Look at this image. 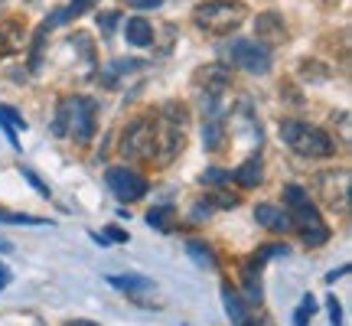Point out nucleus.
Segmentation results:
<instances>
[{
	"label": "nucleus",
	"mask_w": 352,
	"mask_h": 326,
	"mask_svg": "<svg viewBox=\"0 0 352 326\" xmlns=\"http://www.w3.org/2000/svg\"><path fill=\"white\" fill-rule=\"evenodd\" d=\"M284 206L290 215V228L300 235L307 248H320L329 241V226L323 222V215L316 213V206L310 202V193L297 183L284 186Z\"/></svg>",
	"instance_id": "1"
},
{
	"label": "nucleus",
	"mask_w": 352,
	"mask_h": 326,
	"mask_svg": "<svg viewBox=\"0 0 352 326\" xmlns=\"http://www.w3.org/2000/svg\"><path fill=\"white\" fill-rule=\"evenodd\" d=\"M186 121L189 114L183 105L176 101H166L164 111L157 114V140H153V160L160 166H170V163L186 151Z\"/></svg>",
	"instance_id": "2"
},
{
	"label": "nucleus",
	"mask_w": 352,
	"mask_h": 326,
	"mask_svg": "<svg viewBox=\"0 0 352 326\" xmlns=\"http://www.w3.org/2000/svg\"><path fill=\"white\" fill-rule=\"evenodd\" d=\"M52 134L56 138H72L76 144H88L95 138V101L72 95V98L59 101V111L52 121Z\"/></svg>",
	"instance_id": "3"
},
{
	"label": "nucleus",
	"mask_w": 352,
	"mask_h": 326,
	"mask_svg": "<svg viewBox=\"0 0 352 326\" xmlns=\"http://www.w3.org/2000/svg\"><path fill=\"white\" fill-rule=\"evenodd\" d=\"M245 17H248V7L241 0H202L192 10V23L209 36H228L245 23Z\"/></svg>",
	"instance_id": "4"
},
{
	"label": "nucleus",
	"mask_w": 352,
	"mask_h": 326,
	"mask_svg": "<svg viewBox=\"0 0 352 326\" xmlns=\"http://www.w3.org/2000/svg\"><path fill=\"white\" fill-rule=\"evenodd\" d=\"M280 140L287 144L294 153L300 157H310V160H327L336 153V140L329 138L323 127L316 124H307V121H280Z\"/></svg>",
	"instance_id": "5"
},
{
	"label": "nucleus",
	"mask_w": 352,
	"mask_h": 326,
	"mask_svg": "<svg viewBox=\"0 0 352 326\" xmlns=\"http://www.w3.org/2000/svg\"><path fill=\"white\" fill-rule=\"evenodd\" d=\"M310 186H314V193L320 196V202L327 206L329 213H340V215L349 213V186H352L349 166H340V170H336V166H333V170H320V173H314Z\"/></svg>",
	"instance_id": "6"
},
{
	"label": "nucleus",
	"mask_w": 352,
	"mask_h": 326,
	"mask_svg": "<svg viewBox=\"0 0 352 326\" xmlns=\"http://www.w3.org/2000/svg\"><path fill=\"white\" fill-rule=\"evenodd\" d=\"M153 140H157V118L153 114H140L121 131V144L118 151L127 160H151L153 157Z\"/></svg>",
	"instance_id": "7"
},
{
	"label": "nucleus",
	"mask_w": 352,
	"mask_h": 326,
	"mask_svg": "<svg viewBox=\"0 0 352 326\" xmlns=\"http://www.w3.org/2000/svg\"><path fill=\"white\" fill-rule=\"evenodd\" d=\"M228 59H232V65H239V69L252 72V76L271 72V50L264 43H258V39H232Z\"/></svg>",
	"instance_id": "8"
},
{
	"label": "nucleus",
	"mask_w": 352,
	"mask_h": 326,
	"mask_svg": "<svg viewBox=\"0 0 352 326\" xmlns=\"http://www.w3.org/2000/svg\"><path fill=\"white\" fill-rule=\"evenodd\" d=\"M192 85L202 91V98L209 101H222L226 98V91H228V85H232V69L228 65H222V63H209V65H202L199 72L192 76Z\"/></svg>",
	"instance_id": "9"
},
{
	"label": "nucleus",
	"mask_w": 352,
	"mask_h": 326,
	"mask_svg": "<svg viewBox=\"0 0 352 326\" xmlns=\"http://www.w3.org/2000/svg\"><path fill=\"white\" fill-rule=\"evenodd\" d=\"M104 180H108V189L114 193V199L121 202H138L147 196V180L134 170H127V166H111L104 173Z\"/></svg>",
	"instance_id": "10"
},
{
	"label": "nucleus",
	"mask_w": 352,
	"mask_h": 326,
	"mask_svg": "<svg viewBox=\"0 0 352 326\" xmlns=\"http://www.w3.org/2000/svg\"><path fill=\"white\" fill-rule=\"evenodd\" d=\"M254 33H258V43L264 46H271V43H284L287 39V23H284V17L277 10H264L258 13V20H254Z\"/></svg>",
	"instance_id": "11"
},
{
	"label": "nucleus",
	"mask_w": 352,
	"mask_h": 326,
	"mask_svg": "<svg viewBox=\"0 0 352 326\" xmlns=\"http://www.w3.org/2000/svg\"><path fill=\"white\" fill-rule=\"evenodd\" d=\"M222 101H212L209 105V114H206V121H202V144H206V151H222V138H226V121H222V108H219Z\"/></svg>",
	"instance_id": "12"
},
{
	"label": "nucleus",
	"mask_w": 352,
	"mask_h": 326,
	"mask_svg": "<svg viewBox=\"0 0 352 326\" xmlns=\"http://www.w3.org/2000/svg\"><path fill=\"white\" fill-rule=\"evenodd\" d=\"M26 43V23L20 17H7L0 20V56H13L20 52Z\"/></svg>",
	"instance_id": "13"
},
{
	"label": "nucleus",
	"mask_w": 352,
	"mask_h": 326,
	"mask_svg": "<svg viewBox=\"0 0 352 326\" xmlns=\"http://www.w3.org/2000/svg\"><path fill=\"white\" fill-rule=\"evenodd\" d=\"M254 222H258V226H264L267 232H290L287 209H277V206H271V202L254 206Z\"/></svg>",
	"instance_id": "14"
},
{
	"label": "nucleus",
	"mask_w": 352,
	"mask_h": 326,
	"mask_svg": "<svg viewBox=\"0 0 352 326\" xmlns=\"http://www.w3.org/2000/svg\"><path fill=\"white\" fill-rule=\"evenodd\" d=\"M104 281H108L111 287L124 290L127 297H138V294H153V290H157V284H153L151 277H144V274H108Z\"/></svg>",
	"instance_id": "15"
},
{
	"label": "nucleus",
	"mask_w": 352,
	"mask_h": 326,
	"mask_svg": "<svg viewBox=\"0 0 352 326\" xmlns=\"http://www.w3.org/2000/svg\"><path fill=\"white\" fill-rule=\"evenodd\" d=\"M153 26L144 20V17H131L124 23V39L131 43V46H138V50H147V46H153Z\"/></svg>",
	"instance_id": "16"
},
{
	"label": "nucleus",
	"mask_w": 352,
	"mask_h": 326,
	"mask_svg": "<svg viewBox=\"0 0 352 326\" xmlns=\"http://www.w3.org/2000/svg\"><path fill=\"white\" fill-rule=\"evenodd\" d=\"M261 176H264L261 160H258V157H252V160H245L239 170L232 173V180H235L239 186H245V189H254L258 183H261Z\"/></svg>",
	"instance_id": "17"
},
{
	"label": "nucleus",
	"mask_w": 352,
	"mask_h": 326,
	"mask_svg": "<svg viewBox=\"0 0 352 326\" xmlns=\"http://www.w3.org/2000/svg\"><path fill=\"white\" fill-rule=\"evenodd\" d=\"M222 303H226V314L232 316V326H239L248 320V310H245V303L241 297L232 290V284H222Z\"/></svg>",
	"instance_id": "18"
},
{
	"label": "nucleus",
	"mask_w": 352,
	"mask_h": 326,
	"mask_svg": "<svg viewBox=\"0 0 352 326\" xmlns=\"http://www.w3.org/2000/svg\"><path fill=\"white\" fill-rule=\"evenodd\" d=\"M186 251L206 268V271H215V268H219V258H215V251L209 248V245H202V241L192 239V241H186Z\"/></svg>",
	"instance_id": "19"
},
{
	"label": "nucleus",
	"mask_w": 352,
	"mask_h": 326,
	"mask_svg": "<svg viewBox=\"0 0 352 326\" xmlns=\"http://www.w3.org/2000/svg\"><path fill=\"white\" fill-rule=\"evenodd\" d=\"M206 202H209V209H235V206H239V196H235V193H226L222 186H212L206 193Z\"/></svg>",
	"instance_id": "20"
},
{
	"label": "nucleus",
	"mask_w": 352,
	"mask_h": 326,
	"mask_svg": "<svg viewBox=\"0 0 352 326\" xmlns=\"http://www.w3.org/2000/svg\"><path fill=\"white\" fill-rule=\"evenodd\" d=\"M170 215H173V209H170V206H160V209H151V213H147V222H151L153 228H160V232H170V228H173V219H170Z\"/></svg>",
	"instance_id": "21"
},
{
	"label": "nucleus",
	"mask_w": 352,
	"mask_h": 326,
	"mask_svg": "<svg viewBox=\"0 0 352 326\" xmlns=\"http://www.w3.org/2000/svg\"><path fill=\"white\" fill-rule=\"evenodd\" d=\"M314 310H316V301L307 294L300 301V307L294 310V326H310V316H314Z\"/></svg>",
	"instance_id": "22"
},
{
	"label": "nucleus",
	"mask_w": 352,
	"mask_h": 326,
	"mask_svg": "<svg viewBox=\"0 0 352 326\" xmlns=\"http://www.w3.org/2000/svg\"><path fill=\"white\" fill-rule=\"evenodd\" d=\"M95 239H98V245H121V241H127V232L118 226H108V228H101Z\"/></svg>",
	"instance_id": "23"
},
{
	"label": "nucleus",
	"mask_w": 352,
	"mask_h": 326,
	"mask_svg": "<svg viewBox=\"0 0 352 326\" xmlns=\"http://www.w3.org/2000/svg\"><path fill=\"white\" fill-rule=\"evenodd\" d=\"M0 121H7L16 134H20V131H26V118H23V114H16V108H10V105H0Z\"/></svg>",
	"instance_id": "24"
},
{
	"label": "nucleus",
	"mask_w": 352,
	"mask_h": 326,
	"mask_svg": "<svg viewBox=\"0 0 352 326\" xmlns=\"http://www.w3.org/2000/svg\"><path fill=\"white\" fill-rule=\"evenodd\" d=\"M0 222H13V226H46V219H36V215L3 213V209H0Z\"/></svg>",
	"instance_id": "25"
},
{
	"label": "nucleus",
	"mask_w": 352,
	"mask_h": 326,
	"mask_svg": "<svg viewBox=\"0 0 352 326\" xmlns=\"http://www.w3.org/2000/svg\"><path fill=\"white\" fill-rule=\"evenodd\" d=\"M226 183H232V173H226V170H206V173H202V186L206 189L226 186Z\"/></svg>",
	"instance_id": "26"
},
{
	"label": "nucleus",
	"mask_w": 352,
	"mask_h": 326,
	"mask_svg": "<svg viewBox=\"0 0 352 326\" xmlns=\"http://www.w3.org/2000/svg\"><path fill=\"white\" fill-rule=\"evenodd\" d=\"M300 76L310 78V82H320V78H329V69H323V65H314V63H300Z\"/></svg>",
	"instance_id": "27"
},
{
	"label": "nucleus",
	"mask_w": 352,
	"mask_h": 326,
	"mask_svg": "<svg viewBox=\"0 0 352 326\" xmlns=\"http://www.w3.org/2000/svg\"><path fill=\"white\" fill-rule=\"evenodd\" d=\"M95 3H98V0H72V7H69V10H63V17H65V20H69V17H78V13H85L88 7H95Z\"/></svg>",
	"instance_id": "28"
},
{
	"label": "nucleus",
	"mask_w": 352,
	"mask_h": 326,
	"mask_svg": "<svg viewBox=\"0 0 352 326\" xmlns=\"http://www.w3.org/2000/svg\"><path fill=\"white\" fill-rule=\"evenodd\" d=\"M206 219H212V209H209V202L199 199L192 206V222H206Z\"/></svg>",
	"instance_id": "29"
},
{
	"label": "nucleus",
	"mask_w": 352,
	"mask_h": 326,
	"mask_svg": "<svg viewBox=\"0 0 352 326\" xmlns=\"http://www.w3.org/2000/svg\"><path fill=\"white\" fill-rule=\"evenodd\" d=\"M327 310H329V320H333V326H342V307L336 297H329L327 301Z\"/></svg>",
	"instance_id": "30"
},
{
	"label": "nucleus",
	"mask_w": 352,
	"mask_h": 326,
	"mask_svg": "<svg viewBox=\"0 0 352 326\" xmlns=\"http://www.w3.org/2000/svg\"><path fill=\"white\" fill-rule=\"evenodd\" d=\"M127 7H134V10H157V7H164V0H127Z\"/></svg>",
	"instance_id": "31"
},
{
	"label": "nucleus",
	"mask_w": 352,
	"mask_h": 326,
	"mask_svg": "<svg viewBox=\"0 0 352 326\" xmlns=\"http://www.w3.org/2000/svg\"><path fill=\"white\" fill-rule=\"evenodd\" d=\"M118 20H121L118 13H104V17H98V26H101V30H104V33H111V30H114V23H118Z\"/></svg>",
	"instance_id": "32"
},
{
	"label": "nucleus",
	"mask_w": 352,
	"mask_h": 326,
	"mask_svg": "<svg viewBox=\"0 0 352 326\" xmlns=\"http://www.w3.org/2000/svg\"><path fill=\"white\" fill-rule=\"evenodd\" d=\"M7 284H10V271H7V264L0 261V290L7 287Z\"/></svg>",
	"instance_id": "33"
},
{
	"label": "nucleus",
	"mask_w": 352,
	"mask_h": 326,
	"mask_svg": "<svg viewBox=\"0 0 352 326\" xmlns=\"http://www.w3.org/2000/svg\"><path fill=\"white\" fill-rule=\"evenodd\" d=\"M346 274H349V264H346V268H340V271H333V274H327V281H329V284H333L336 277H346Z\"/></svg>",
	"instance_id": "34"
},
{
	"label": "nucleus",
	"mask_w": 352,
	"mask_h": 326,
	"mask_svg": "<svg viewBox=\"0 0 352 326\" xmlns=\"http://www.w3.org/2000/svg\"><path fill=\"white\" fill-rule=\"evenodd\" d=\"M65 326H98V323H95V320H69Z\"/></svg>",
	"instance_id": "35"
},
{
	"label": "nucleus",
	"mask_w": 352,
	"mask_h": 326,
	"mask_svg": "<svg viewBox=\"0 0 352 326\" xmlns=\"http://www.w3.org/2000/svg\"><path fill=\"white\" fill-rule=\"evenodd\" d=\"M239 326H261V320H252V316H248V320H245V323H239Z\"/></svg>",
	"instance_id": "36"
},
{
	"label": "nucleus",
	"mask_w": 352,
	"mask_h": 326,
	"mask_svg": "<svg viewBox=\"0 0 352 326\" xmlns=\"http://www.w3.org/2000/svg\"><path fill=\"white\" fill-rule=\"evenodd\" d=\"M0 248H3V251H10L13 245H10V241H3V239H0Z\"/></svg>",
	"instance_id": "37"
},
{
	"label": "nucleus",
	"mask_w": 352,
	"mask_h": 326,
	"mask_svg": "<svg viewBox=\"0 0 352 326\" xmlns=\"http://www.w3.org/2000/svg\"><path fill=\"white\" fill-rule=\"evenodd\" d=\"M320 3H336V0H320Z\"/></svg>",
	"instance_id": "38"
}]
</instances>
